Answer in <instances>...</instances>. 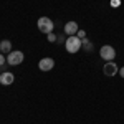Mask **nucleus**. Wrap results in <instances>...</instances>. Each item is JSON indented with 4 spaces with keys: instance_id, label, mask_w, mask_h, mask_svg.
<instances>
[{
    "instance_id": "f257e3e1",
    "label": "nucleus",
    "mask_w": 124,
    "mask_h": 124,
    "mask_svg": "<svg viewBox=\"0 0 124 124\" xmlns=\"http://www.w3.org/2000/svg\"><path fill=\"white\" fill-rule=\"evenodd\" d=\"M81 45H83V40L78 38V37H75V35L68 37L66 41H65V46H66L68 53H76V51H79Z\"/></svg>"
},
{
    "instance_id": "f03ea898",
    "label": "nucleus",
    "mask_w": 124,
    "mask_h": 124,
    "mask_svg": "<svg viewBox=\"0 0 124 124\" xmlns=\"http://www.w3.org/2000/svg\"><path fill=\"white\" fill-rule=\"evenodd\" d=\"M53 28H55V23L48 18V17H40L38 18V30L41 33H46L48 35V33L53 31Z\"/></svg>"
},
{
    "instance_id": "7ed1b4c3",
    "label": "nucleus",
    "mask_w": 124,
    "mask_h": 124,
    "mask_svg": "<svg viewBox=\"0 0 124 124\" xmlns=\"http://www.w3.org/2000/svg\"><path fill=\"white\" fill-rule=\"evenodd\" d=\"M99 55H101V58L103 60H106V61H113L116 56V51L113 46H109V45H104V46H101V50H99Z\"/></svg>"
},
{
    "instance_id": "20e7f679",
    "label": "nucleus",
    "mask_w": 124,
    "mask_h": 124,
    "mask_svg": "<svg viewBox=\"0 0 124 124\" xmlns=\"http://www.w3.org/2000/svg\"><path fill=\"white\" fill-rule=\"evenodd\" d=\"M23 53L22 51H10L8 56H7V63L12 65V66H15V65H20L22 61H23Z\"/></svg>"
},
{
    "instance_id": "39448f33",
    "label": "nucleus",
    "mask_w": 124,
    "mask_h": 124,
    "mask_svg": "<svg viewBox=\"0 0 124 124\" xmlns=\"http://www.w3.org/2000/svg\"><path fill=\"white\" fill-rule=\"evenodd\" d=\"M53 66H55L53 58H43V60H40V63H38V68L41 71H50Z\"/></svg>"
},
{
    "instance_id": "423d86ee",
    "label": "nucleus",
    "mask_w": 124,
    "mask_h": 124,
    "mask_svg": "<svg viewBox=\"0 0 124 124\" xmlns=\"http://www.w3.org/2000/svg\"><path fill=\"white\" fill-rule=\"evenodd\" d=\"M103 71H104L106 76H114L116 73H117V66H116V63H106L104 68H103Z\"/></svg>"
},
{
    "instance_id": "0eeeda50",
    "label": "nucleus",
    "mask_w": 124,
    "mask_h": 124,
    "mask_svg": "<svg viewBox=\"0 0 124 124\" xmlns=\"http://www.w3.org/2000/svg\"><path fill=\"white\" fill-rule=\"evenodd\" d=\"M65 33H66L68 37H71V35L78 33V23H76V22H68L66 25H65Z\"/></svg>"
},
{
    "instance_id": "6e6552de",
    "label": "nucleus",
    "mask_w": 124,
    "mask_h": 124,
    "mask_svg": "<svg viewBox=\"0 0 124 124\" xmlns=\"http://www.w3.org/2000/svg\"><path fill=\"white\" fill-rule=\"evenodd\" d=\"M13 81H15V76L12 73H8V71H5V73L0 75V83L2 85H12Z\"/></svg>"
},
{
    "instance_id": "1a4fd4ad",
    "label": "nucleus",
    "mask_w": 124,
    "mask_h": 124,
    "mask_svg": "<svg viewBox=\"0 0 124 124\" xmlns=\"http://www.w3.org/2000/svg\"><path fill=\"white\" fill-rule=\"evenodd\" d=\"M0 50H2L3 53H10V50H12V43H10L8 40H3V41L0 43Z\"/></svg>"
},
{
    "instance_id": "9d476101",
    "label": "nucleus",
    "mask_w": 124,
    "mask_h": 124,
    "mask_svg": "<svg viewBox=\"0 0 124 124\" xmlns=\"http://www.w3.org/2000/svg\"><path fill=\"white\" fill-rule=\"evenodd\" d=\"M83 45H85L86 48H88V51H91V50H93V45H91V43H89V41H88V40H83Z\"/></svg>"
},
{
    "instance_id": "9b49d317",
    "label": "nucleus",
    "mask_w": 124,
    "mask_h": 124,
    "mask_svg": "<svg viewBox=\"0 0 124 124\" xmlns=\"http://www.w3.org/2000/svg\"><path fill=\"white\" fill-rule=\"evenodd\" d=\"M78 38H81V40L86 38V31L85 30H78Z\"/></svg>"
},
{
    "instance_id": "f8f14e48",
    "label": "nucleus",
    "mask_w": 124,
    "mask_h": 124,
    "mask_svg": "<svg viewBox=\"0 0 124 124\" xmlns=\"http://www.w3.org/2000/svg\"><path fill=\"white\" fill-rule=\"evenodd\" d=\"M48 40L50 41H56V35L55 33H48Z\"/></svg>"
},
{
    "instance_id": "ddd939ff",
    "label": "nucleus",
    "mask_w": 124,
    "mask_h": 124,
    "mask_svg": "<svg viewBox=\"0 0 124 124\" xmlns=\"http://www.w3.org/2000/svg\"><path fill=\"white\" fill-rule=\"evenodd\" d=\"M111 5L113 7H119L121 5V0H111Z\"/></svg>"
},
{
    "instance_id": "4468645a",
    "label": "nucleus",
    "mask_w": 124,
    "mask_h": 124,
    "mask_svg": "<svg viewBox=\"0 0 124 124\" xmlns=\"http://www.w3.org/2000/svg\"><path fill=\"white\" fill-rule=\"evenodd\" d=\"M3 63H5V56H3V55H0V66H2Z\"/></svg>"
},
{
    "instance_id": "2eb2a0df",
    "label": "nucleus",
    "mask_w": 124,
    "mask_h": 124,
    "mask_svg": "<svg viewBox=\"0 0 124 124\" xmlns=\"http://www.w3.org/2000/svg\"><path fill=\"white\" fill-rule=\"evenodd\" d=\"M119 75H121V76H123V78H124V66H123V68H121V70H119Z\"/></svg>"
}]
</instances>
